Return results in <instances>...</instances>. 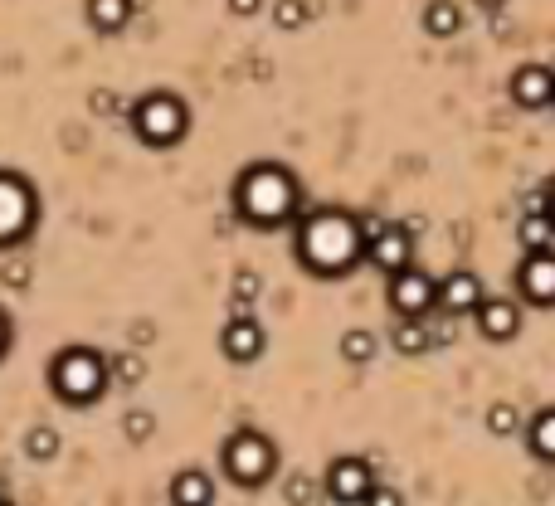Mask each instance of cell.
Segmentation results:
<instances>
[{
	"label": "cell",
	"instance_id": "obj_1",
	"mask_svg": "<svg viewBox=\"0 0 555 506\" xmlns=\"http://www.w3.org/2000/svg\"><path fill=\"white\" fill-rule=\"evenodd\" d=\"M293 249H297V263L312 278H341V273H351L366 258V234H361V219L351 210L322 205V210L297 219Z\"/></svg>",
	"mask_w": 555,
	"mask_h": 506
},
{
	"label": "cell",
	"instance_id": "obj_2",
	"mask_svg": "<svg viewBox=\"0 0 555 506\" xmlns=\"http://www.w3.org/2000/svg\"><path fill=\"white\" fill-rule=\"evenodd\" d=\"M297 210H302V185H297V176L288 166L254 161L249 171H239V181H234V215L244 224L278 229V224L297 219Z\"/></svg>",
	"mask_w": 555,
	"mask_h": 506
},
{
	"label": "cell",
	"instance_id": "obj_3",
	"mask_svg": "<svg viewBox=\"0 0 555 506\" xmlns=\"http://www.w3.org/2000/svg\"><path fill=\"white\" fill-rule=\"evenodd\" d=\"M127 122H132V132H137V142L142 146L166 151V146L185 142V132H190V108H185L181 93H171V88H151V93H142V98L132 103Z\"/></svg>",
	"mask_w": 555,
	"mask_h": 506
},
{
	"label": "cell",
	"instance_id": "obj_4",
	"mask_svg": "<svg viewBox=\"0 0 555 506\" xmlns=\"http://www.w3.org/2000/svg\"><path fill=\"white\" fill-rule=\"evenodd\" d=\"M49 385L64 404H93L108 390V361L93 346H64L49 365Z\"/></svg>",
	"mask_w": 555,
	"mask_h": 506
},
{
	"label": "cell",
	"instance_id": "obj_5",
	"mask_svg": "<svg viewBox=\"0 0 555 506\" xmlns=\"http://www.w3.org/2000/svg\"><path fill=\"white\" fill-rule=\"evenodd\" d=\"M39 195L20 171H0V249H15L35 234Z\"/></svg>",
	"mask_w": 555,
	"mask_h": 506
},
{
	"label": "cell",
	"instance_id": "obj_6",
	"mask_svg": "<svg viewBox=\"0 0 555 506\" xmlns=\"http://www.w3.org/2000/svg\"><path fill=\"white\" fill-rule=\"evenodd\" d=\"M273 468H278V453L259 429H239L224 443V472H229L234 487H263L273 477Z\"/></svg>",
	"mask_w": 555,
	"mask_h": 506
},
{
	"label": "cell",
	"instance_id": "obj_7",
	"mask_svg": "<svg viewBox=\"0 0 555 506\" xmlns=\"http://www.w3.org/2000/svg\"><path fill=\"white\" fill-rule=\"evenodd\" d=\"M385 297H390V312H395V317H429V312L439 307V283H434L424 268L409 263L400 273H390Z\"/></svg>",
	"mask_w": 555,
	"mask_h": 506
},
{
	"label": "cell",
	"instance_id": "obj_8",
	"mask_svg": "<svg viewBox=\"0 0 555 506\" xmlns=\"http://www.w3.org/2000/svg\"><path fill=\"white\" fill-rule=\"evenodd\" d=\"M517 292L531 307H555V249L526 253L517 263Z\"/></svg>",
	"mask_w": 555,
	"mask_h": 506
},
{
	"label": "cell",
	"instance_id": "obj_9",
	"mask_svg": "<svg viewBox=\"0 0 555 506\" xmlns=\"http://www.w3.org/2000/svg\"><path fill=\"white\" fill-rule=\"evenodd\" d=\"M327 492L341 506H361L375 492V468H370L366 458H336L332 468H327Z\"/></svg>",
	"mask_w": 555,
	"mask_h": 506
},
{
	"label": "cell",
	"instance_id": "obj_10",
	"mask_svg": "<svg viewBox=\"0 0 555 506\" xmlns=\"http://www.w3.org/2000/svg\"><path fill=\"white\" fill-rule=\"evenodd\" d=\"M263 346H268V336H263V326L254 312H234L220 331V351L229 356L234 365H249L263 356Z\"/></svg>",
	"mask_w": 555,
	"mask_h": 506
},
{
	"label": "cell",
	"instance_id": "obj_11",
	"mask_svg": "<svg viewBox=\"0 0 555 506\" xmlns=\"http://www.w3.org/2000/svg\"><path fill=\"white\" fill-rule=\"evenodd\" d=\"M512 103L526 112H541V108H555V73L546 64H521L512 73Z\"/></svg>",
	"mask_w": 555,
	"mask_h": 506
},
{
	"label": "cell",
	"instance_id": "obj_12",
	"mask_svg": "<svg viewBox=\"0 0 555 506\" xmlns=\"http://www.w3.org/2000/svg\"><path fill=\"white\" fill-rule=\"evenodd\" d=\"M366 263H375L380 273H400V268H409V263H414V239H409V229L385 224V229L366 244Z\"/></svg>",
	"mask_w": 555,
	"mask_h": 506
},
{
	"label": "cell",
	"instance_id": "obj_13",
	"mask_svg": "<svg viewBox=\"0 0 555 506\" xmlns=\"http://www.w3.org/2000/svg\"><path fill=\"white\" fill-rule=\"evenodd\" d=\"M487 297L482 292V278L473 268H453L444 283H439V307H444L448 317H468V312H478V302Z\"/></svg>",
	"mask_w": 555,
	"mask_h": 506
},
{
	"label": "cell",
	"instance_id": "obj_14",
	"mask_svg": "<svg viewBox=\"0 0 555 506\" xmlns=\"http://www.w3.org/2000/svg\"><path fill=\"white\" fill-rule=\"evenodd\" d=\"M473 322L487 341H512L521 331V307L512 297H482L478 312H473Z\"/></svg>",
	"mask_w": 555,
	"mask_h": 506
},
{
	"label": "cell",
	"instance_id": "obj_15",
	"mask_svg": "<svg viewBox=\"0 0 555 506\" xmlns=\"http://www.w3.org/2000/svg\"><path fill=\"white\" fill-rule=\"evenodd\" d=\"M171 506H215V477L200 468H181L171 477Z\"/></svg>",
	"mask_w": 555,
	"mask_h": 506
},
{
	"label": "cell",
	"instance_id": "obj_16",
	"mask_svg": "<svg viewBox=\"0 0 555 506\" xmlns=\"http://www.w3.org/2000/svg\"><path fill=\"white\" fill-rule=\"evenodd\" d=\"M390 346L400 356H424L434 346V326L424 322V317H400V322L390 326Z\"/></svg>",
	"mask_w": 555,
	"mask_h": 506
},
{
	"label": "cell",
	"instance_id": "obj_17",
	"mask_svg": "<svg viewBox=\"0 0 555 506\" xmlns=\"http://www.w3.org/2000/svg\"><path fill=\"white\" fill-rule=\"evenodd\" d=\"M83 15L98 35H117L132 20V0H83Z\"/></svg>",
	"mask_w": 555,
	"mask_h": 506
},
{
	"label": "cell",
	"instance_id": "obj_18",
	"mask_svg": "<svg viewBox=\"0 0 555 506\" xmlns=\"http://www.w3.org/2000/svg\"><path fill=\"white\" fill-rule=\"evenodd\" d=\"M458 30H463V5L458 0H429L424 5V35L453 39Z\"/></svg>",
	"mask_w": 555,
	"mask_h": 506
},
{
	"label": "cell",
	"instance_id": "obj_19",
	"mask_svg": "<svg viewBox=\"0 0 555 506\" xmlns=\"http://www.w3.org/2000/svg\"><path fill=\"white\" fill-rule=\"evenodd\" d=\"M526 443H531V453H536L541 463H555V404L541 409V414L526 424Z\"/></svg>",
	"mask_w": 555,
	"mask_h": 506
},
{
	"label": "cell",
	"instance_id": "obj_20",
	"mask_svg": "<svg viewBox=\"0 0 555 506\" xmlns=\"http://www.w3.org/2000/svg\"><path fill=\"white\" fill-rule=\"evenodd\" d=\"M517 244L526 253H541L555 244V219L551 215H521L517 224Z\"/></svg>",
	"mask_w": 555,
	"mask_h": 506
},
{
	"label": "cell",
	"instance_id": "obj_21",
	"mask_svg": "<svg viewBox=\"0 0 555 506\" xmlns=\"http://www.w3.org/2000/svg\"><path fill=\"white\" fill-rule=\"evenodd\" d=\"M317 10H322L317 0H278V5H273V25H278V30H302Z\"/></svg>",
	"mask_w": 555,
	"mask_h": 506
},
{
	"label": "cell",
	"instance_id": "obj_22",
	"mask_svg": "<svg viewBox=\"0 0 555 506\" xmlns=\"http://www.w3.org/2000/svg\"><path fill=\"white\" fill-rule=\"evenodd\" d=\"M487 434H497V438L521 434V409L512 399H497V404L487 409Z\"/></svg>",
	"mask_w": 555,
	"mask_h": 506
},
{
	"label": "cell",
	"instance_id": "obj_23",
	"mask_svg": "<svg viewBox=\"0 0 555 506\" xmlns=\"http://www.w3.org/2000/svg\"><path fill=\"white\" fill-rule=\"evenodd\" d=\"M341 356H346V361H351V365H366L370 356H375V336H370L366 326H356V331H346V336H341Z\"/></svg>",
	"mask_w": 555,
	"mask_h": 506
},
{
	"label": "cell",
	"instance_id": "obj_24",
	"mask_svg": "<svg viewBox=\"0 0 555 506\" xmlns=\"http://www.w3.org/2000/svg\"><path fill=\"white\" fill-rule=\"evenodd\" d=\"M254 297H259V273H254V268H239V273H234V312H249Z\"/></svg>",
	"mask_w": 555,
	"mask_h": 506
},
{
	"label": "cell",
	"instance_id": "obj_25",
	"mask_svg": "<svg viewBox=\"0 0 555 506\" xmlns=\"http://www.w3.org/2000/svg\"><path fill=\"white\" fill-rule=\"evenodd\" d=\"M25 453H30L35 463H49V458L59 453V434H54V429H30V438H25Z\"/></svg>",
	"mask_w": 555,
	"mask_h": 506
},
{
	"label": "cell",
	"instance_id": "obj_26",
	"mask_svg": "<svg viewBox=\"0 0 555 506\" xmlns=\"http://www.w3.org/2000/svg\"><path fill=\"white\" fill-rule=\"evenodd\" d=\"M122 429H127V438H132V443H147V438H151V429H156V419H151L147 409H132Z\"/></svg>",
	"mask_w": 555,
	"mask_h": 506
},
{
	"label": "cell",
	"instance_id": "obj_27",
	"mask_svg": "<svg viewBox=\"0 0 555 506\" xmlns=\"http://www.w3.org/2000/svg\"><path fill=\"white\" fill-rule=\"evenodd\" d=\"M312 497H317V482L297 472L293 482H288V502H293V506H307V502H312Z\"/></svg>",
	"mask_w": 555,
	"mask_h": 506
},
{
	"label": "cell",
	"instance_id": "obj_28",
	"mask_svg": "<svg viewBox=\"0 0 555 506\" xmlns=\"http://www.w3.org/2000/svg\"><path fill=\"white\" fill-rule=\"evenodd\" d=\"M112 370H117L127 385H137V380H142V361H137V356H117V361H112Z\"/></svg>",
	"mask_w": 555,
	"mask_h": 506
},
{
	"label": "cell",
	"instance_id": "obj_29",
	"mask_svg": "<svg viewBox=\"0 0 555 506\" xmlns=\"http://www.w3.org/2000/svg\"><path fill=\"white\" fill-rule=\"evenodd\" d=\"M361 506H405V497H400V492H390V487H375Z\"/></svg>",
	"mask_w": 555,
	"mask_h": 506
},
{
	"label": "cell",
	"instance_id": "obj_30",
	"mask_svg": "<svg viewBox=\"0 0 555 506\" xmlns=\"http://www.w3.org/2000/svg\"><path fill=\"white\" fill-rule=\"evenodd\" d=\"M229 10H234V15H259L263 0H229Z\"/></svg>",
	"mask_w": 555,
	"mask_h": 506
},
{
	"label": "cell",
	"instance_id": "obj_31",
	"mask_svg": "<svg viewBox=\"0 0 555 506\" xmlns=\"http://www.w3.org/2000/svg\"><path fill=\"white\" fill-rule=\"evenodd\" d=\"M25 283H30V268L15 263V268H10V288H25Z\"/></svg>",
	"mask_w": 555,
	"mask_h": 506
},
{
	"label": "cell",
	"instance_id": "obj_32",
	"mask_svg": "<svg viewBox=\"0 0 555 506\" xmlns=\"http://www.w3.org/2000/svg\"><path fill=\"white\" fill-rule=\"evenodd\" d=\"M5 351H10V317L0 312V356H5Z\"/></svg>",
	"mask_w": 555,
	"mask_h": 506
},
{
	"label": "cell",
	"instance_id": "obj_33",
	"mask_svg": "<svg viewBox=\"0 0 555 506\" xmlns=\"http://www.w3.org/2000/svg\"><path fill=\"white\" fill-rule=\"evenodd\" d=\"M473 5H478V10H492V15H497V10H502L507 0H473Z\"/></svg>",
	"mask_w": 555,
	"mask_h": 506
},
{
	"label": "cell",
	"instance_id": "obj_34",
	"mask_svg": "<svg viewBox=\"0 0 555 506\" xmlns=\"http://www.w3.org/2000/svg\"><path fill=\"white\" fill-rule=\"evenodd\" d=\"M546 210H551V219H555V181L546 185Z\"/></svg>",
	"mask_w": 555,
	"mask_h": 506
},
{
	"label": "cell",
	"instance_id": "obj_35",
	"mask_svg": "<svg viewBox=\"0 0 555 506\" xmlns=\"http://www.w3.org/2000/svg\"><path fill=\"white\" fill-rule=\"evenodd\" d=\"M0 506H10V502H0Z\"/></svg>",
	"mask_w": 555,
	"mask_h": 506
}]
</instances>
